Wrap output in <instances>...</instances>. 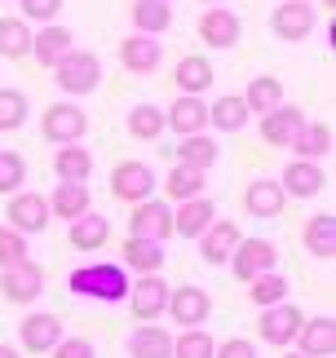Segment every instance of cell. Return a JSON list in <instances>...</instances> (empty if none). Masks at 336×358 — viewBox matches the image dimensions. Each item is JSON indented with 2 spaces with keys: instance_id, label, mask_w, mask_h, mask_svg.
<instances>
[{
  "instance_id": "cell-1",
  "label": "cell",
  "mask_w": 336,
  "mask_h": 358,
  "mask_svg": "<svg viewBox=\"0 0 336 358\" xmlns=\"http://www.w3.org/2000/svg\"><path fill=\"white\" fill-rule=\"evenodd\" d=\"M76 296L84 301H102V306H120V301H129V270L115 266V261H93V266H80L71 270V279H66Z\"/></svg>"
},
{
  "instance_id": "cell-2",
  "label": "cell",
  "mask_w": 336,
  "mask_h": 358,
  "mask_svg": "<svg viewBox=\"0 0 336 358\" xmlns=\"http://www.w3.org/2000/svg\"><path fill=\"white\" fill-rule=\"evenodd\" d=\"M53 85L66 93V102L93 93L97 85H102V58H97L93 49H71L58 66H53Z\"/></svg>"
},
{
  "instance_id": "cell-3",
  "label": "cell",
  "mask_w": 336,
  "mask_h": 358,
  "mask_svg": "<svg viewBox=\"0 0 336 358\" xmlns=\"http://www.w3.org/2000/svg\"><path fill=\"white\" fill-rule=\"evenodd\" d=\"M89 133V115L80 111V102H53L40 115V137L53 146H76Z\"/></svg>"
},
{
  "instance_id": "cell-4",
  "label": "cell",
  "mask_w": 336,
  "mask_h": 358,
  "mask_svg": "<svg viewBox=\"0 0 336 358\" xmlns=\"http://www.w3.org/2000/svg\"><path fill=\"white\" fill-rule=\"evenodd\" d=\"M164 314H168L177 327H204L208 314H213V296H208L200 283L168 287V306H164Z\"/></svg>"
},
{
  "instance_id": "cell-5",
  "label": "cell",
  "mask_w": 336,
  "mask_h": 358,
  "mask_svg": "<svg viewBox=\"0 0 336 358\" xmlns=\"http://www.w3.org/2000/svg\"><path fill=\"white\" fill-rule=\"evenodd\" d=\"M40 292H45V270H40L31 257L0 270V296L13 301V306H31Z\"/></svg>"
},
{
  "instance_id": "cell-6",
  "label": "cell",
  "mask_w": 336,
  "mask_h": 358,
  "mask_svg": "<svg viewBox=\"0 0 336 358\" xmlns=\"http://www.w3.org/2000/svg\"><path fill=\"white\" fill-rule=\"evenodd\" d=\"M155 186H160V182H155V169H150V164H142V159H124V164H115V169H111V195L124 199V203L150 199V190H155Z\"/></svg>"
},
{
  "instance_id": "cell-7",
  "label": "cell",
  "mask_w": 336,
  "mask_h": 358,
  "mask_svg": "<svg viewBox=\"0 0 336 358\" xmlns=\"http://www.w3.org/2000/svg\"><path fill=\"white\" fill-rule=\"evenodd\" d=\"M270 270H279V248L270 239H239V248L230 252V274L244 283H252L257 274H270Z\"/></svg>"
},
{
  "instance_id": "cell-8",
  "label": "cell",
  "mask_w": 336,
  "mask_h": 358,
  "mask_svg": "<svg viewBox=\"0 0 336 358\" xmlns=\"http://www.w3.org/2000/svg\"><path fill=\"white\" fill-rule=\"evenodd\" d=\"M9 230H18V235H45L49 230V199L36 195V190H18V195L9 199V213H5Z\"/></svg>"
},
{
  "instance_id": "cell-9",
  "label": "cell",
  "mask_w": 336,
  "mask_h": 358,
  "mask_svg": "<svg viewBox=\"0 0 336 358\" xmlns=\"http://www.w3.org/2000/svg\"><path fill=\"white\" fill-rule=\"evenodd\" d=\"M129 235H133V239L164 243L168 235H173V208H168L164 199H142V203H133V213H129Z\"/></svg>"
},
{
  "instance_id": "cell-10",
  "label": "cell",
  "mask_w": 336,
  "mask_h": 358,
  "mask_svg": "<svg viewBox=\"0 0 336 358\" xmlns=\"http://www.w3.org/2000/svg\"><path fill=\"white\" fill-rule=\"evenodd\" d=\"M301 323H305V314L292 306V301H279V306H270V310H261V323H257V332H261V341L265 345H292L297 341V332H301Z\"/></svg>"
},
{
  "instance_id": "cell-11",
  "label": "cell",
  "mask_w": 336,
  "mask_h": 358,
  "mask_svg": "<svg viewBox=\"0 0 336 358\" xmlns=\"http://www.w3.org/2000/svg\"><path fill=\"white\" fill-rule=\"evenodd\" d=\"M244 36V22L234 9H204L200 13V40L208 49H234Z\"/></svg>"
},
{
  "instance_id": "cell-12",
  "label": "cell",
  "mask_w": 336,
  "mask_h": 358,
  "mask_svg": "<svg viewBox=\"0 0 336 358\" xmlns=\"http://www.w3.org/2000/svg\"><path fill=\"white\" fill-rule=\"evenodd\" d=\"M314 22H318L314 5H297V0H284V5L270 13V31H274L279 40H288V45L305 40V36L314 31Z\"/></svg>"
},
{
  "instance_id": "cell-13",
  "label": "cell",
  "mask_w": 336,
  "mask_h": 358,
  "mask_svg": "<svg viewBox=\"0 0 336 358\" xmlns=\"http://www.w3.org/2000/svg\"><path fill=\"white\" fill-rule=\"evenodd\" d=\"M168 306V283L160 274H142L137 283H129V310L137 314L142 323H155Z\"/></svg>"
},
{
  "instance_id": "cell-14",
  "label": "cell",
  "mask_w": 336,
  "mask_h": 358,
  "mask_svg": "<svg viewBox=\"0 0 336 358\" xmlns=\"http://www.w3.org/2000/svg\"><path fill=\"white\" fill-rule=\"evenodd\" d=\"M164 62V45L155 36H124L120 40V66L124 71H133V76H150L155 66Z\"/></svg>"
},
{
  "instance_id": "cell-15",
  "label": "cell",
  "mask_w": 336,
  "mask_h": 358,
  "mask_svg": "<svg viewBox=\"0 0 336 358\" xmlns=\"http://www.w3.org/2000/svg\"><path fill=\"white\" fill-rule=\"evenodd\" d=\"M279 186H284V195H292V199H314L318 190L328 186V177L310 159H288L284 173H279Z\"/></svg>"
},
{
  "instance_id": "cell-16",
  "label": "cell",
  "mask_w": 336,
  "mask_h": 358,
  "mask_svg": "<svg viewBox=\"0 0 336 358\" xmlns=\"http://www.w3.org/2000/svg\"><path fill=\"white\" fill-rule=\"evenodd\" d=\"M66 332H62V319L58 314H27L22 327H18V341H22V350H31V354H49L53 345H58Z\"/></svg>"
},
{
  "instance_id": "cell-17",
  "label": "cell",
  "mask_w": 336,
  "mask_h": 358,
  "mask_svg": "<svg viewBox=\"0 0 336 358\" xmlns=\"http://www.w3.org/2000/svg\"><path fill=\"white\" fill-rule=\"evenodd\" d=\"M71 49H76V36L66 31L62 22H49V27H40V31H31V58H36L40 66H49V71H53V66H58Z\"/></svg>"
},
{
  "instance_id": "cell-18",
  "label": "cell",
  "mask_w": 336,
  "mask_h": 358,
  "mask_svg": "<svg viewBox=\"0 0 336 358\" xmlns=\"http://www.w3.org/2000/svg\"><path fill=\"white\" fill-rule=\"evenodd\" d=\"M213 62L204 58V53H186L177 66H173V85L181 89V98H204L208 89H213Z\"/></svg>"
},
{
  "instance_id": "cell-19",
  "label": "cell",
  "mask_w": 336,
  "mask_h": 358,
  "mask_svg": "<svg viewBox=\"0 0 336 358\" xmlns=\"http://www.w3.org/2000/svg\"><path fill=\"white\" fill-rule=\"evenodd\" d=\"M239 222H226V217H217L213 226L200 235V257L208 261V266H221V261H230V252L239 248Z\"/></svg>"
},
{
  "instance_id": "cell-20",
  "label": "cell",
  "mask_w": 336,
  "mask_h": 358,
  "mask_svg": "<svg viewBox=\"0 0 336 358\" xmlns=\"http://www.w3.org/2000/svg\"><path fill=\"white\" fill-rule=\"evenodd\" d=\"M297 354L305 358H332L336 354V319L332 314H318V319H305L297 332Z\"/></svg>"
},
{
  "instance_id": "cell-21",
  "label": "cell",
  "mask_w": 336,
  "mask_h": 358,
  "mask_svg": "<svg viewBox=\"0 0 336 358\" xmlns=\"http://www.w3.org/2000/svg\"><path fill=\"white\" fill-rule=\"evenodd\" d=\"M213 222H217V203L208 199V195L186 199V203H177V213H173V235H181V239H200Z\"/></svg>"
},
{
  "instance_id": "cell-22",
  "label": "cell",
  "mask_w": 336,
  "mask_h": 358,
  "mask_svg": "<svg viewBox=\"0 0 336 358\" xmlns=\"http://www.w3.org/2000/svg\"><path fill=\"white\" fill-rule=\"evenodd\" d=\"M164 129H173L177 137L204 133L208 129V102L204 98H181V93H177V102L164 111Z\"/></svg>"
},
{
  "instance_id": "cell-23",
  "label": "cell",
  "mask_w": 336,
  "mask_h": 358,
  "mask_svg": "<svg viewBox=\"0 0 336 358\" xmlns=\"http://www.w3.org/2000/svg\"><path fill=\"white\" fill-rule=\"evenodd\" d=\"M284 203H288V195L279 186V177H257L244 190V213H252V217H279Z\"/></svg>"
},
{
  "instance_id": "cell-24",
  "label": "cell",
  "mask_w": 336,
  "mask_h": 358,
  "mask_svg": "<svg viewBox=\"0 0 336 358\" xmlns=\"http://www.w3.org/2000/svg\"><path fill=\"white\" fill-rule=\"evenodd\" d=\"M305 129V111L301 106H274L270 115H261V137L270 146H292V137H297Z\"/></svg>"
},
{
  "instance_id": "cell-25",
  "label": "cell",
  "mask_w": 336,
  "mask_h": 358,
  "mask_svg": "<svg viewBox=\"0 0 336 358\" xmlns=\"http://www.w3.org/2000/svg\"><path fill=\"white\" fill-rule=\"evenodd\" d=\"M93 208V195L84 182H58L49 195V217H62V222H76V217H84Z\"/></svg>"
},
{
  "instance_id": "cell-26",
  "label": "cell",
  "mask_w": 336,
  "mask_h": 358,
  "mask_svg": "<svg viewBox=\"0 0 336 358\" xmlns=\"http://www.w3.org/2000/svg\"><path fill=\"white\" fill-rule=\"evenodd\" d=\"M173 155H177V164H181V169L208 173V169H213V164L221 159V146H217V142H213L208 133H195V137H181Z\"/></svg>"
},
{
  "instance_id": "cell-27",
  "label": "cell",
  "mask_w": 336,
  "mask_h": 358,
  "mask_svg": "<svg viewBox=\"0 0 336 358\" xmlns=\"http://www.w3.org/2000/svg\"><path fill=\"white\" fill-rule=\"evenodd\" d=\"M239 98L248 106V115H270L274 106H284V80L279 76H257V80H248V89Z\"/></svg>"
},
{
  "instance_id": "cell-28",
  "label": "cell",
  "mask_w": 336,
  "mask_h": 358,
  "mask_svg": "<svg viewBox=\"0 0 336 358\" xmlns=\"http://www.w3.org/2000/svg\"><path fill=\"white\" fill-rule=\"evenodd\" d=\"M66 239H71V248H80V252H97V248L111 239V222L89 208L84 217H76V222L66 226Z\"/></svg>"
},
{
  "instance_id": "cell-29",
  "label": "cell",
  "mask_w": 336,
  "mask_h": 358,
  "mask_svg": "<svg viewBox=\"0 0 336 358\" xmlns=\"http://www.w3.org/2000/svg\"><path fill=\"white\" fill-rule=\"evenodd\" d=\"M53 173H58V182H89L93 177V150H84L80 142L58 146L53 150Z\"/></svg>"
},
{
  "instance_id": "cell-30",
  "label": "cell",
  "mask_w": 336,
  "mask_h": 358,
  "mask_svg": "<svg viewBox=\"0 0 336 358\" xmlns=\"http://www.w3.org/2000/svg\"><path fill=\"white\" fill-rule=\"evenodd\" d=\"M173 27V5L164 0H133V31L137 36H164Z\"/></svg>"
},
{
  "instance_id": "cell-31",
  "label": "cell",
  "mask_w": 336,
  "mask_h": 358,
  "mask_svg": "<svg viewBox=\"0 0 336 358\" xmlns=\"http://www.w3.org/2000/svg\"><path fill=\"white\" fill-rule=\"evenodd\" d=\"M129 358H173V332L168 327H133L129 336Z\"/></svg>"
},
{
  "instance_id": "cell-32",
  "label": "cell",
  "mask_w": 336,
  "mask_h": 358,
  "mask_svg": "<svg viewBox=\"0 0 336 358\" xmlns=\"http://www.w3.org/2000/svg\"><path fill=\"white\" fill-rule=\"evenodd\" d=\"M248 106H244V98L239 93H221V98L208 106V124H213L217 133H239V129H248Z\"/></svg>"
},
{
  "instance_id": "cell-33",
  "label": "cell",
  "mask_w": 336,
  "mask_h": 358,
  "mask_svg": "<svg viewBox=\"0 0 336 358\" xmlns=\"http://www.w3.org/2000/svg\"><path fill=\"white\" fill-rule=\"evenodd\" d=\"M305 248H310V257L318 261H332L336 257V217L332 213H314L310 222H305Z\"/></svg>"
},
{
  "instance_id": "cell-34",
  "label": "cell",
  "mask_w": 336,
  "mask_h": 358,
  "mask_svg": "<svg viewBox=\"0 0 336 358\" xmlns=\"http://www.w3.org/2000/svg\"><path fill=\"white\" fill-rule=\"evenodd\" d=\"M120 257H124V266L137 270V274H160L164 270V243H150V239H124L120 248Z\"/></svg>"
},
{
  "instance_id": "cell-35",
  "label": "cell",
  "mask_w": 336,
  "mask_h": 358,
  "mask_svg": "<svg viewBox=\"0 0 336 358\" xmlns=\"http://www.w3.org/2000/svg\"><path fill=\"white\" fill-rule=\"evenodd\" d=\"M292 150H297V159L318 164L332 150V124H310V120H305V129L292 137Z\"/></svg>"
},
{
  "instance_id": "cell-36",
  "label": "cell",
  "mask_w": 336,
  "mask_h": 358,
  "mask_svg": "<svg viewBox=\"0 0 336 358\" xmlns=\"http://www.w3.org/2000/svg\"><path fill=\"white\" fill-rule=\"evenodd\" d=\"M204 186H208V177H204V173H195V169H181V164H173V173L164 177V195L173 199V203L200 199V195H204Z\"/></svg>"
},
{
  "instance_id": "cell-37",
  "label": "cell",
  "mask_w": 336,
  "mask_h": 358,
  "mask_svg": "<svg viewBox=\"0 0 336 358\" xmlns=\"http://www.w3.org/2000/svg\"><path fill=\"white\" fill-rule=\"evenodd\" d=\"M31 53V27L22 18H0V58L18 62Z\"/></svg>"
},
{
  "instance_id": "cell-38",
  "label": "cell",
  "mask_w": 336,
  "mask_h": 358,
  "mask_svg": "<svg viewBox=\"0 0 336 358\" xmlns=\"http://www.w3.org/2000/svg\"><path fill=\"white\" fill-rule=\"evenodd\" d=\"M288 279L279 270H270V274H257V279L248 283V296H252V306L257 310H270V306H279V301H288Z\"/></svg>"
},
{
  "instance_id": "cell-39",
  "label": "cell",
  "mask_w": 336,
  "mask_h": 358,
  "mask_svg": "<svg viewBox=\"0 0 336 358\" xmlns=\"http://www.w3.org/2000/svg\"><path fill=\"white\" fill-rule=\"evenodd\" d=\"M129 133L137 137V142H155V137L164 133V111L155 102H137L129 111Z\"/></svg>"
},
{
  "instance_id": "cell-40",
  "label": "cell",
  "mask_w": 336,
  "mask_h": 358,
  "mask_svg": "<svg viewBox=\"0 0 336 358\" xmlns=\"http://www.w3.org/2000/svg\"><path fill=\"white\" fill-rule=\"evenodd\" d=\"M217 341L204 327H181V336H173V358H213Z\"/></svg>"
},
{
  "instance_id": "cell-41",
  "label": "cell",
  "mask_w": 336,
  "mask_h": 358,
  "mask_svg": "<svg viewBox=\"0 0 336 358\" xmlns=\"http://www.w3.org/2000/svg\"><path fill=\"white\" fill-rule=\"evenodd\" d=\"M27 111H31V102H27L22 89H0V133H13L27 124Z\"/></svg>"
},
{
  "instance_id": "cell-42",
  "label": "cell",
  "mask_w": 336,
  "mask_h": 358,
  "mask_svg": "<svg viewBox=\"0 0 336 358\" xmlns=\"http://www.w3.org/2000/svg\"><path fill=\"white\" fill-rule=\"evenodd\" d=\"M27 182V159L18 150H0V195H18Z\"/></svg>"
},
{
  "instance_id": "cell-43",
  "label": "cell",
  "mask_w": 336,
  "mask_h": 358,
  "mask_svg": "<svg viewBox=\"0 0 336 358\" xmlns=\"http://www.w3.org/2000/svg\"><path fill=\"white\" fill-rule=\"evenodd\" d=\"M18 9H22V22L31 27H49V22H58V13H62V0H18Z\"/></svg>"
},
{
  "instance_id": "cell-44",
  "label": "cell",
  "mask_w": 336,
  "mask_h": 358,
  "mask_svg": "<svg viewBox=\"0 0 336 358\" xmlns=\"http://www.w3.org/2000/svg\"><path fill=\"white\" fill-rule=\"evenodd\" d=\"M31 252H27V235H18V230L0 226V270L13 266V261H27Z\"/></svg>"
},
{
  "instance_id": "cell-45",
  "label": "cell",
  "mask_w": 336,
  "mask_h": 358,
  "mask_svg": "<svg viewBox=\"0 0 336 358\" xmlns=\"http://www.w3.org/2000/svg\"><path fill=\"white\" fill-rule=\"evenodd\" d=\"M49 354H53V358H97V350H93L89 336H62Z\"/></svg>"
},
{
  "instance_id": "cell-46",
  "label": "cell",
  "mask_w": 336,
  "mask_h": 358,
  "mask_svg": "<svg viewBox=\"0 0 336 358\" xmlns=\"http://www.w3.org/2000/svg\"><path fill=\"white\" fill-rule=\"evenodd\" d=\"M213 358H257V345L244 341V336H230V341H221L213 350Z\"/></svg>"
},
{
  "instance_id": "cell-47",
  "label": "cell",
  "mask_w": 336,
  "mask_h": 358,
  "mask_svg": "<svg viewBox=\"0 0 336 358\" xmlns=\"http://www.w3.org/2000/svg\"><path fill=\"white\" fill-rule=\"evenodd\" d=\"M0 358H22V354L13 350V345H0Z\"/></svg>"
},
{
  "instance_id": "cell-48",
  "label": "cell",
  "mask_w": 336,
  "mask_h": 358,
  "mask_svg": "<svg viewBox=\"0 0 336 358\" xmlns=\"http://www.w3.org/2000/svg\"><path fill=\"white\" fill-rule=\"evenodd\" d=\"M323 5H328V9H336V0H323Z\"/></svg>"
},
{
  "instance_id": "cell-49",
  "label": "cell",
  "mask_w": 336,
  "mask_h": 358,
  "mask_svg": "<svg viewBox=\"0 0 336 358\" xmlns=\"http://www.w3.org/2000/svg\"><path fill=\"white\" fill-rule=\"evenodd\" d=\"M284 358H305V354H284Z\"/></svg>"
},
{
  "instance_id": "cell-50",
  "label": "cell",
  "mask_w": 336,
  "mask_h": 358,
  "mask_svg": "<svg viewBox=\"0 0 336 358\" xmlns=\"http://www.w3.org/2000/svg\"><path fill=\"white\" fill-rule=\"evenodd\" d=\"M204 5H221V0H204Z\"/></svg>"
},
{
  "instance_id": "cell-51",
  "label": "cell",
  "mask_w": 336,
  "mask_h": 358,
  "mask_svg": "<svg viewBox=\"0 0 336 358\" xmlns=\"http://www.w3.org/2000/svg\"><path fill=\"white\" fill-rule=\"evenodd\" d=\"M297 5H310V0H297Z\"/></svg>"
},
{
  "instance_id": "cell-52",
  "label": "cell",
  "mask_w": 336,
  "mask_h": 358,
  "mask_svg": "<svg viewBox=\"0 0 336 358\" xmlns=\"http://www.w3.org/2000/svg\"><path fill=\"white\" fill-rule=\"evenodd\" d=\"M164 5H173V0H164Z\"/></svg>"
}]
</instances>
